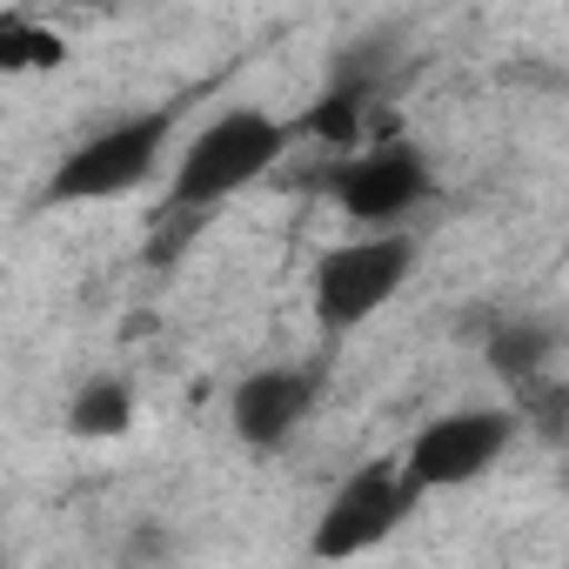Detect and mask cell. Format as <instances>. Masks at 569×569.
I'll list each match as a JSON object with an SVG mask.
<instances>
[{"label":"cell","mask_w":569,"mask_h":569,"mask_svg":"<svg viewBox=\"0 0 569 569\" xmlns=\"http://www.w3.org/2000/svg\"><path fill=\"white\" fill-rule=\"evenodd\" d=\"M289 121L268 114V108H228L214 114L181 154H174V174H168V208L174 214H208L221 201H234L241 188H254L281 148H289Z\"/></svg>","instance_id":"6da1fadb"},{"label":"cell","mask_w":569,"mask_h":569,"mask_svg":"<svg viewBox=\"0 0 569 569\" xmlns=\"http://www.w3.org/2000/svg\"><path fill=\"white\" fill-rule=\"evenodd\" d=\"M416 502H422V489L409 482L402 456L362 462V469H356V476H342V482H336V496L322 502L316 536H309V556H329V562L369 556V549H382V542L409 522V509H416Z\"/></svg>","instance_id":"277c9868"},{"label":"cell","mask_w":569,"mask_h":569,"mask_svg":"<svg viewBox=\"0 0 569 569\" xmlns=\"http://www.w3.org/2000/svg\"><path fill=\"white\" fill-rule=\"evenodd\" d=\"M416 274V241L396 228H369L342 248H329L309 274V309L329 336H356L362 322H376Z\"/></svg>","instance_id":"7a4b0ae2"},{"label":"cell","mask_w":569,"mask_h":569,"mask_svg":"<svg viewBox=\"0 0 569 569\" xmlns=\"http://www.w3.org/2000/svg\"><path fill=\"white\" fill-rule=\"evenodd\" d=\"M509 442H516V416L509 409H482V402L476 409H442V416H429L409 436L402 469H409V482L422 496H449V489L482 482L509 456Z\"/></svg>","instance_id":"5b68a950"},{"label":"cell","mask_w":569,"mask_h":569,"mask_svg":"<svg viewBox=\"0 0 569 569\" xmlns=\"http://www.w3.org/2000/svg\"><path fill=\"white\" fill-rule=\"evenodd\" d=\"M322 402V369H289V362H268L254 376L234 382L228 396V422L234 436L254 449V456H274V449H289L302 436V422L316 416Z\"/></svg>","instance_id":"52a82bcc"},{"label":"cell","mask_w":569,"mask_h":569,"mask_svg":"<svg viewBox=\"0 0 569 569\" xmlns=\"http://www.w3.org/2000/svg\"><path fill=\"white\" fill-rule=\"evenodd\" d=\"M54 54H61V48H54V41H34V28H28V21H14V28H8V41H0V68H8V74H21V68H34V61H48V68H54Z\"/></svg>","instance_id":"30bf717a"},{"label":"cell","mask_w":569,"mask_h":569,"mask_svg":"<svg viewBox=\"0 0 569 569\" xmlns=\"http://www.w3.org/2000/svg\"><path fill=\"white\" fill-rule=\"evenodd\" d=\"M556 349H562V329H556L549 316H509V322H496L489 342H482V356H489V369H496L502 382H536V376L556 362Z\"/></svg>","instance_id":"ba28073f"},{"label":"cell","mask_w":569,"mask_h":569,"mask_svg":"<svg viewBox=\"0 0 569 569\" xmlns=\"http://www.w3.org/2000/svg\"><path fill=\"white\" fill-rule=\"evenodd\" d=\"M429 188H436V174L409 141H369L329 174V194L362 228H396L402 214H416L429 201Z\"/></svg>","instance_id":"8992f818"},{"label":"cell","mask_w":569,"mask_h":569,"mask_svg":"<svg viewBox=\"0 0 569 569\" xmlns=\"http://www.w3.org/2000/svg\"><path fill=\"white\" fill-rule=\"evenodd\" d=\"M128 422H134V389H128L121 376H94V382H81L74 402H68V429L88 436V442H108V436H121Z\"/></svg>","instance_id":"9c48e42d"},{"label":"cell","mask_w":569,"mask_h":569,"mask_svg":"<svg viewBox=\"0 0 569 569\" xmlns=\"http://www.w3.org/2000/svg\"><path fill=\"white\" fill-rule=\"evenodd\" d=\"M168 134H174V114L168 108H148V114H121L108 121L101 134H88L48 181L54 201L81 208V201H121L134 188L154 181L161 154H168Z\"/></svg>","instance_id":"3957f363"}]
</instances>
